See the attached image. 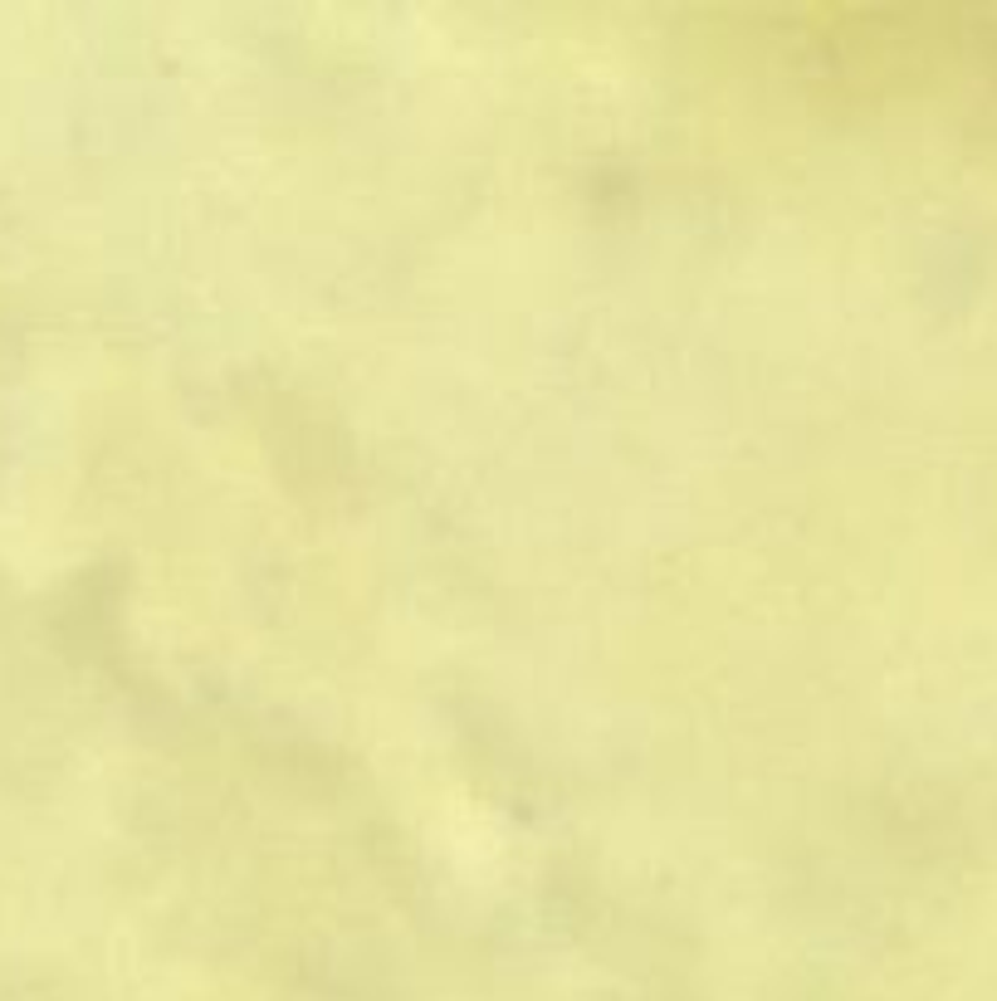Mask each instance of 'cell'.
<instances>
[{"label": "cell", "mask_w": 997, "mask_h": 1001, "mask_svg": "<svg viewBox=\"0 0 997 1001\" xmlns=\"http://www.w3.org/2000/svg\"><path fill=\"white\" fill-rule=\"evenodd\" d=\"M875 171H880V152H875ZM875 206H880V191H875ZM875 206H870V220H875ZM870 249H875V235H870V245H866V265H870ZM866 288H870V274H866V284H860V304H866ZM866 328V313L856 318V333ZM860 357V343H856V352H851V362ZM851 386H856V376H846V406H841V425H836V450H831V484H836V460H841V440H846V415H851Z\"/></svg>", "instance_id": "cell-1"}, {"label": "cell", "mask_w": 997, "mask_h": 1001, "mask_svg": "<svg viewBox=\"0 0 997 1001\" xmlns=\"http://www.w3.org/2000/svg\"><path fill=\"white\" fill-rule=\"evenodd\" d=\"M870 99L880 103V35H875V93ZM870 167H875V128H870ZM870 216V181H866V206H860ZM860 255H866V226H860ZM856 294H860V265H856ZM851 323H856V304H851V313H846V343H841V352H851Z\"/></svg>", "instance_id": "cell-2"}]
</instances>
